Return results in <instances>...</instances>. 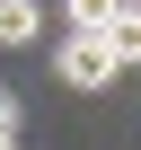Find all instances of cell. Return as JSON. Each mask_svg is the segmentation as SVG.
I'll use <instances>...</instances> for the list:
<instances>
[{
	"mask_svg": "<svg viewBox=\"0 0 141 150\" xmlns=\"http://www.w3.org/2000/svg\"><path fill=\"white\" fill-rule=\"evenodd\" d=\"M53 71H62V88H80V97H97V88H115V80H123V71H115V53H106L97 35H62Z\"/></svg>",
	"mask_w": 141,
	"mask_h": 150,
	"instance_id": "1",
	"label": "cell"
},
{
	"mask_svg": "<svg viewBox=\"0 0 141 150\" xmlns=\"http://www.w3.org/2000/svg\"><path fill=\"white\" fill-rule=\"evenodd\" d=\"M97 44L115 53V71H141V0H123V9L97 27Z\"/></svg>",
	"mask_w": 141,
	"mask_h": 150,
	"instance_id": "2",
	"label": "cell"
},
{
	"mask_svg": "<svg viewBox=\"0 0 141 150\" xmlns=\"http://www.w3.org/2000/svg\"><path fill=\"white\" fill-rule=\"evenodd\" d=\"M35 27H44L35 0H0V44H35Z\"/></svg>",
	"mask_w": 141,
	"mask_h": 150,
	"instance_id": "3",
	"label": "cell"
},
{
	"mask_svg": "<svg viewBox=\"0 0 141 150\" xmlns=\"http://www.w3.org/2000/svg\"><path fill=\"white\" fill-rule=\"evenodd\" d=\"M123 9V0H62V18H70V35H97L106 18Z\"/></svg>",
	"mask_w": 141,
	"mask_h": 150,
	"instance_id": "4",
	"label": "cell"
},
{
	"mask_svg": "<svg viewBox=\"0 0 141 150\" xmlns=\"http://www.w3.org/2000/svg\"><path fill=\"white\" fill-rule=\"evenodd\" d=\"M0 141H18V97L0 88Z\"/></svg>",
	"mask_w": 141,
	"mask_h": 150,
	"instance_id": "5",
	"label": "cell"
},
{
	"mask_svg": "<svg viewBox=\"0 0 141 150\" xmlns=\"http://www.w3.org/2000/svg\"><path fill=\"white\" fill-rule=\"evenodd\" d=\"M0 150H18V141H0Z\"/></svg>",
	"mask_w": 141,
	"mask_h": 150,
	"instance_id": "6",
	"label": "cell"
}]
</instances>
